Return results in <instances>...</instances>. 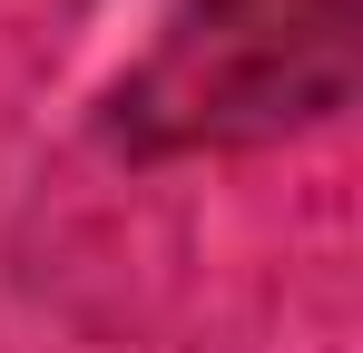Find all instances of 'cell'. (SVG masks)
Returning a JSON list of instances; mask_svg holds the SVG:
<instances>
[{"label": "cell", "mask_w": 363, "mask_h": 353, "mask_svg": "<svg viewBox=\"0 0 363 353\" xmlns=\"http://www.w3.org/2000/svg\"><path fill=\"white\" fill-rule=\"evenodd\" d=\"M363 0H186L157 50L108 89V138L128 157L275 147L354 99Z\"/></svg>", "instance_id": "cell-1"}]
</instances>
